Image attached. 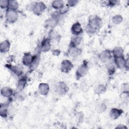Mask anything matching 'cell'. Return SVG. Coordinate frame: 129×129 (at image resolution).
<instances>
[{
    "mask_svg": "<svg viewBox=\"0 0 129 129\" xmlns=\"http://www.w3.org/2000/svg\"><path fill=\"white\" fill-rule=\"evenodd\" d=\"M33 55H32L30 53H25L24 54L22 59V62L24 65L30 67L33 60Z\"/></svg>",
    "mask_w": 129,
    "mask_h": 129,
    "instance_id": "obj_10",
    "label": "cell"
},
{
    "mask_svg": "<svg viewBox=\"0 0 129 129\" xmlns=\"http://www.w3.org/2000/svg\"><path fill=\"white\" fill-rule=\"evenodd\" d=\"M10 43L8 40H5L1 43L0 50L1 53H6L9 51Z\"/></svg>",
    "mask_w": 129,
    "mask_h": 129,
    "instance_id": "obj_12",
    "label": "cell"
},
{
    "mask_svg": "<svg viewBox=\"0 0 129 129\" xmlns=\"http://www.w3.org/2000/svg\"><path fill=\"white\" fill-rule=\"evenodd\" d=\"M26 84V79L25 78H22L20 79V80H19L18 83V86H17V88L18 89L21 90L23 89V88L25 87V85Z\"/></svg>",
    "mask_w": 129,
    "mask_h": 129,
    "instance_id": "obj_23",
    "label": "cell"
},
{
    "mask_svg": "<svg viewBox=\"0 0 129 129\" xmlns=\"http://www.w3.org/2000/svg\"><path fill=\"white\" fill-rule=\"evenodd\" d=\"M10 69L11 70L12 72H13L17 76H21L23 72V68L22 65L20 64H17L16 66H11L10 67H9Z\"/></svg>",
    "mask_w": 129,
    "mask_h": 129,
    "instance_id": "obj_11",
    "label": "cell"
},
{
    "mask_svg": "<svg viewBox=\"0 0 129 129\" xmlns=\"http://www.w3.org/2000/svg\"><path fill=\"white\" fill-rule=\"evenodd\" d=\"M1 95L4 96V97H10L13 93V90L9 88V87H3L1 90Z\"/></svg>",
    "mask_w": 129,
    "mask_h": 129,
    "instance_id": "obj_15",
    "label": "cell"
},
{
    "mask_svg": "<svg viewBox=\"0 0 129 129\" xmlns=\"http://www.w3.org/2000/svg\"><path fill=\"white\" fill-rule=\"evenodd\" d=\"M39 60H40V57H39V54H35L33 55V60L32 61L31 65L29 67L31 71H33L36 69H37L39 63Z\"/></svg>",
    "mask_w": 129,
    "mask_h": 129,
    "instance_id": "obj_13",
    "label": "cell"
},
{
    "mask_svg": "<svg viewBox=\"0 0 129 129\" xmlns=\"http://www.w3.org/2000/svg\"><path fill=\"white\" fill-rule=\"evenodd\" d=\"M0 115L2 117H7L8 115V110L5 105L1 104L0 107Z\"/></svg>",
    "mask_w": 129,
    "mask_h": 129,
    "instance_id": "obj_25",
    "label": "cell"
},
{
    "mask_svg": "<svg viewBox=\"0 0 129 129\" xmlns=\"http://www.w3.org/2000/svg\"><path fill=\"white\" fill-rule=\"evenodd\" d=\"M69 10V7H63L61 10H60L59 13V14H63L66 13H67Z\"/></svg>",
    "mask_w": 129,
    "mask_h": 129,
    "instance_id": "obj_30",
    "label": "cell"
},
{
    "mask_svg": "<svg viewBox=\"0 0 129 129\" xmlns=\"http://www.w3.org/2000/svg\"><path fill=\"white\" fill-rule=\"evenodd\" d=\"M111 58V55L110 51L105 50L103 51L100 55V58L103 62H107Z\"/></svg>",
    "mask_w": 129,
    "mask_h": 129,
    "instance_id": "obj_14",
    "label": "cell"
},
{
    "mask_svg": "<svg viewBox=\"0 0 129 129\" xmlns=\"http://www.w3.org/2000/svg\"><path fill=\"white\" fill-rule=\"evenodd\" d=\"M81 39L82 38L81 37H80V36H75L71 39L70 43V46L77 47V46L80 43Z\"/></svg>",
    "mask_w": 129,
    "mask_h": 129,
    "instance_id": "obj_19",
    "label": "cell"
},
{
    "mask_svg": "<svg viewBox=\"0 0 129 129\" xmlns=\"http://www.w3.org/2000/svg\"><path fill=\"white\" fill-rule=\"evenodd\" d=\"M59 16V13L54 14L51 16V17L49 18L46 21V25L49 27L53 28L57 25V24L58 22Z\"/></svg>",
    "mask_w": 129,
    "mask_h": 129,
    "instance_id": "obj_5",
    "label": "cell"
},
{
    "mask_svg": "<svg viewBox=\"0 0 129 129\" xmlns=\"http://www.w3.org/2000/svg\"><path fill=\"white\" fill-rule=\"evenodd\" d=\"M19 7L18 3L15 1H10L9 2V6L7 9L16 11Z\"/></svg>",
    "mask_w": 129,
    "mask_h": 129,
    "instance_id": "obj_22",
    "label": "cell"
},
{
    "mask_svg": "<svg viewBox=\"0 0 129 129\" xmlns=\"http://www.w3.org/2000/svg\"><path fill=\"white\" fill-rule=\"evenodd\" d=\"M57 37V34L55 31H54L53 29H51L49 33V37L48 38L51 40V39H54L56 38Z\"/></svg>",
    "mask_w": 129,
    "mask_h": 129,
    "instance_id": "obj_27",
    "label": "cell"
},
{
    "mask_svg": "<svg viewBox=\"0 0 129 129\" xmlns=\"http://www.w3.org/2000/svg\"><path fill=\"white\" fill-rule=\"evenodd\" d=\"M78 3V1H70L68 2V6L70 7H73L75 6Z\"/></svg>",
    "mask_w": 129,
    "mask_h": 129,
    "instance_id": "obj_31",
    "label": "cell"
},
{
    "mask_svg": "<svg viewBox=\"0 0 129 129\" xmlns=\"http://www.w3.org/2000/svg\"><path fill=\"white\" fill-rule=\"evenodd\" d=\"M69 53L72 57L77 56L81 53V50L77 47L70 46L69 49Z\"/></svg>",
    "mask_w": 129,
    "mask_h": 129,
    "instance_id": "obj_16",
    "label": "cell"
},
{
    "mask_svg": "<svg viewBox=\"0 0 129 129\" xmlns=\"http://www.w3.org/2000/svg\"><path fill=\"white\" fill-rule=\"evenodd\" d=\"M9 1H6V0L1 1V2H0L1 8L2 9H8V6H9Z\"/></svg>",
    "mask_w": 129,
    "mask_h": 129,
    "instance_id": "obj_26",
    "label": "cell"
},
{
    "mask_svg": "<svg viewBox=\"0 0 129 129\" xmlns=\"http://www.w3.org/2000/svg\"><path fill=\"white\" fill-rule=\"evenodd\" d=\"M112 21L116 24H118L122 21V17L120 16H115L112 18Z\"/></svg>",
    "mask_w": 129,
    "mask_h": 129,
    "instance_id": "obj_28",
    "label": "cell"
},
{
    "mask_svg": "<svg viewBox=\"0 0 129 129\" xmlns=\"http://www.w3.org/2000/svg\"><path fill=\"white\" fill-rule=\"evenodd\" d=\"M88 70V67L87 63L84 61L82 64H81L78 67L76 71V78L77 79H79L80 78L85 75Z\"/></svg>",
    "mask_w": 129,
    "mask_h": 129,
    "instance_id": "obj_2",
    "label": "cell"
},
{
    "mask_svg": "<svg viewBox=\"0 0 129 129\" xmlns=\"http://www.w3.org/2000/svg\"><path fill=\"white\" fill-rule=\"evenodd\" d=\"M50 40L48 38L44 39L40 45V50L41 51L47 52L49 50L51 47Z\"/></svg>",
    "mask_w": 129,
    "mask_h": 129,
    "instance_id": "obj_8",
    "label": "cell"
},
{
    "mask_svg": "<svg viewBox=\"0 0 129 129\" xmlns=\"http://www.w3.org/2000/svg\"><path fill=\"white\" fill-rule=\"evenodd\" d=\"M86 31L89 33H94L95 32H96V31L95 30H94L93 28H92L91 26H90L88 24L86 28Z\"/></svg>",
    "mask_w": 129,
    "mask_h": 129,
    "instance_id": "obj_29",
    "label": "cell"
},
{
    "mask_svg": "<svg viewBox=\"0 0 129 129\" xmlns=\"http://www.w3.org/2000/svg\"><path fill=\"white\" fill-rule=\"evenodd\" d=\"M71 31L75 36H79L83 32V29L80 23L79 22L74 23L71 27Z\"/></svg>",
    "mask_w": 129,
    "mask_h": 129,
    "instance_id": "obj_7",
    "label": "cell"
},
{
    "mask_svg": "<svg viewBox=\"0 0 129 129\" xmlns=\"http://www.w3.org/2000/svg\"><path fill=\"white\" fill-rule=\"evenodd\" d=\"M73 68V64L69 60H63L61 63V70L63 72L68 73Z\"/></svg>",
    "mask_w": 129,
    "mask_h": 129,
    "instance_id": "obj_6",
    "label": "cell"
},
{
    "mask_svg": "<svg viewBox=\"0 0 129 129\" xmlns=\"http://www.w3.org/2000/svg\"><path fill=\"white\" fill-rule=\"evenodd\" d=\"M122 111L117 108H112L110 112L111 117L114 119L117 118L121 114Z\"/></svg>",
    "mask_w": 129,
    "mask_h": 129,
    "instance_id": "obj_18",
    "label": "cell"
},
{
    "mask_svg": "<svg viewBox=\"0 0 129 129\" xmlns=\"http://www.w3.org/2000/svg\"><path fill=\"white\" fill-rule=\"evenodd\" d=\"M49 86L45 83H41L39 86V91L42 95H46L49 92Z\"/></svg>",
    "mask_w": 129,
    "mask_h": 129,
    "instance_id": "obj_17",
    "label": "cell"
},
{
    "mask_svg": "<svg viewBox=\"0 0 129 129\" xmlns=\"http://www.w3.org/2000/svg\"><path fill=\"white\" fill-rule=\"evenodd\" d=\"M19 17L18 13L16 11L7 9L6 13V19L9 23H14Z\"/></svg>",
    "mask_w": 129,
    "mask_h": 129,
    "instance_id": "obj_1",
    "label": "cell"
},
{
    "mask_svg": "<svg viewBox=\"0 0 129 129\" xmlns=\"http://www.w3.org/2000/svg\"><path fill=\"white\" fill-rule=\"evenodd\" d=\"M114 62L115 65L120 69L125 68L126 65L127 66L126 63V60L123 56L114 58Z\"/></svg>",
    "mask_w": 129,
    "mask_h": 129,
    "instance_id": "obj_9",
    "label": "cell"
},
{
    "mask_svg": "<svg viewBox=\"0 0 129 129\" xmlns=\"http://www.w3.org/2000/svg\"><path fill=\"white\" fill-rule=\"evenodd\" d=\"M112 53L114 58L120 57L123 56V50L121 47H116L112 51Z\"/></svg>",
    "mask_w": 129,
    "mask_h": 129,
    "instance_id": "obj_21",
    "label": "cell"
},
{
    "mask_svg": "<svg viewBox=\"0 0 129 129\" xmlns=\"http://www.w3.org/2000/svg\"><path fill=\"white\" fill-rule=\"evenodd\" d=\"M115 71V68L114 67V66H110V67H109L108 68V73L110 74L111 73V74H112L114 73Z\"/></svg>",
    "mask_w": 129,
    "mask_h": 129,
    "instance_id": "obj_32",
    "label": "cell"
},
{
    "mask_svg": "<svg viewBox=\"0 0 129 129\" xmlns=\"http://www.w3.org/2000/svg\"><path fill=\"white\" fill-rule=\"evenodd\" d=\"M64 7L63 2L62 1H55L52 3V7L56 10H61Z\"/></svg>",
    "mask_w": 129,
    "mask_h": 129,
    "instance_id": "obj_20",
    "label": "cell"
},
{
    "mask_svg": "<svg viewBox=\"0 0 129 129\" xmlns=\"http://www.w3.org/2000/svg\"><path fill=\"white\" fill-rule=\"evenodd\" d=\"M67 89H68V88L67 87L65 84H62L61 83H60L57 86V87L56 88V90L59 93H64V92H66L67 91H66Z\"/></svg>",
    "mask_w": 129,
    "mask_h": 129,
    "instance_id": "obj_24",
    "label": "cell"
},
{
    "mask_svg": "<svg viewBox=\"0 0 129 129\" xmlns=\"http://www.w3.org/2000/svg\"><path fill=\"white\" fill-rule=\"evenodd\" d=\"M45 5L42 3L39 2L37 3L34 5L32 8V11L34 13L37 15H40L45 11L46 9Z\"/></svg>",
    "mask_w": 129,
    "mask_h": 129,
    "instance_id": "obj_4",
    "label": "cell"
},
{
    "mask_svg": "<svg viewBox=\"0 0 129 129\" xmlns=\"http://www.w3.org/2000/svg\"><path fill=\"white\" fill-rule=\"evenodd\" d=\"M102 24V20L98 16H95V17H93L92 19L90 20L88 23V25L96 31L101 28Z\"/></svg>",
    "mask_w": 129,
    "mask_h": 129,
    "instance_id": "obj_3",
    "label": "cell"
}]
</instances>
